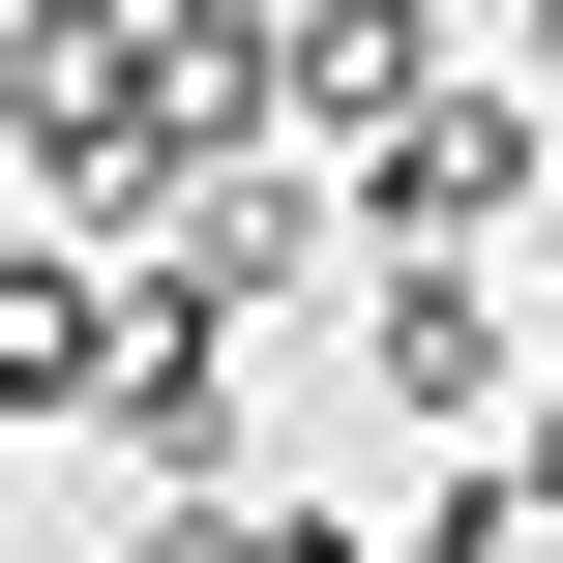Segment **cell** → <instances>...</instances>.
<instances>
[{
    "label": "cell",
    "mask_w": 563,
    "mask_h": 563,
    "mask_svg": "<svg viewBox=\"0 0 563 563\" xmlns=\"http://www.w3.org/2000/svg\"><path fill=\"white\" fill-rule=\"evenodd\" d=\"M89 238H119V297L238 327V297H297V267H327V148H297V119H267V148H148Z\"/></svg>",
    "instance_id": "1"
},
{
    "label": "cell",
    "mask_w": 563,
    "mask_h": 563,
    "mask_svg": "<svg viewBox=\"0 0 563 563\" xmlns=\"http://www.w3.org/2000/svg\"><path fill=\"white\" fill-rule=\"evenodd\" d=\"M475 475H505V505L563 534V386H505V416H475Z\"/></svg>",
    "instance_id": "7"
},
{
    "label": "cell",
    "mask_w": 563,
    "mask_h": 563,
    "mask_svg": "<svg viewBox=\"0 0 563 563\" xmlns=\"http://www.w3.org/2000/svg\"><path fill=\"white\" fill-rule=\"evenodd\" d=\"M327 327H356V386H386V416H445V445H475V416L534 386L505 267H445V238H327Z\"/></svg>",
    "instance_id": "3"
},
{
    "label": "cell",
    "mask_w": 563,
    "mask_h": 563,
    "mask_svg": "<svg viewBox=\"0 0 563 563\" xmlns=\"http://www.w3.org/2000/svg\"><path fill=\"white\" fill-rule=\"evenodd\" d=\"M119 563H356V534L267 505V475H178V505H119Z\"/></svg>",
    "instance_id": "6"
},
{
    "label": "cell",
    "mask_w": 563,
    "mask_h": 563,
    "mask_svg": "<svg viewBox=\"0 0 563 563\" xmlns=\"http://www.w3.org/2000/svg\"><path fill=\"white\" fill-rule=\"evenodd\" d=\"M89 386H119V238L59 208V238H0V445H30V416H89Z\"/></svg>",
    "instance_id": "5"
},
{
    "label": "cell",
    "mask_w": 563,
    "mask_h": 563,
    "mask_svg": "<svg viewBox=\"0 0 563 563\" xmlns=\"http://www.w3.org/2000/svg\"><path fill=\"white\" fill-rule=\"evenodd\" d=\"M505 208H534V89H505V59H445V89H386V119L327 148V238H445V267H505Z\"/></svg>",
    "instance_id": "2"
},
{
    "label": "cell",
    "mask_w": 563,
    "mask_h": 563,
    "mask_svg": "<svg viewBox=\"0 0 563 563\" xmlns=\"http://www.w3.org/2000/svg\"><path fill=\"white\" fill-rule=\"evenodd\" d=\"M0 148L59 208H119L148 178V0H0Z\"/></svg>",
    "instance_id": "4"
},
{
    "label": "cell",
    "mask_w": 563,
    "mask_h": 563,
    "mask_svg": "<svg viewBox=\"0 0 563 563\" xmlns=\"http://www.w3.org/2000/svg\"><path fill=\"white\" fill-rule=\"evenodd\" d=\"M505 89H563V0H534V30H505Z\"/></svg>",
    "instance_id": "8"
}]
</instances>
